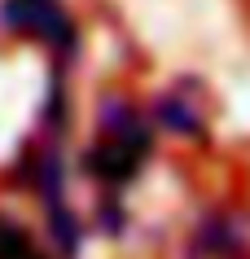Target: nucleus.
I'll return each mask as SVG.
<instances>
[{"instance_id":"1","label":"nucleus","mask_w":250,"mask_h":259,"mask_svg":"<svg viewBox=\"0 0 250 259\" xmlns=\"http://www.w3.org/2000/svg\"><path fill=\"white\" fill-rule=\"evenodd\" d=\"M149 150H154V123L127 97L110 93L97 110V141L83 154V171L101 180L106 189H123L140 176Z\"/></svg>"},{"instance_id":"2","label":"nucleus","mask_w":250,"mask_h":259,"mask_svg":"<svg viewBox=\"0 0 250 259\" xmlns=\"http://www.w3.org/2000/svg\"><path fill=\"white\" fill-rule=\"evenodd\" d=\"M0 27L40 40L57 57L75 49V18L66 14L62 0H0Z\"/></svg>"},{"instance_id":"3","label":"nucleus","mask_w":250,"mask_h":259,"mask_svg":"<svg viewBox=\"0 0 250 259\" xmlns=\"http://www.w3.org/2000/svg\"><path fill=\"white\" fill-rule=\"evenodd\" d=\"M154 123L163 132H176V137H202L207 132V110H202V97H189L184 88H167L158 101H154Z\"/></svg>"},{"instance_id":"4","label":"nucleus","mask_w":250,"mask_h":259,"mask_svg":"<svg viewBox=\"0 0 250 259\" xmlns=\"http://www.w3.org/2000/svg\"><path fill=\"white\" fill-rule=\"evenodd\" d=\"M0 259H44L31 242V233L9 215H0Z\"/></svg>"}]
</instances>
